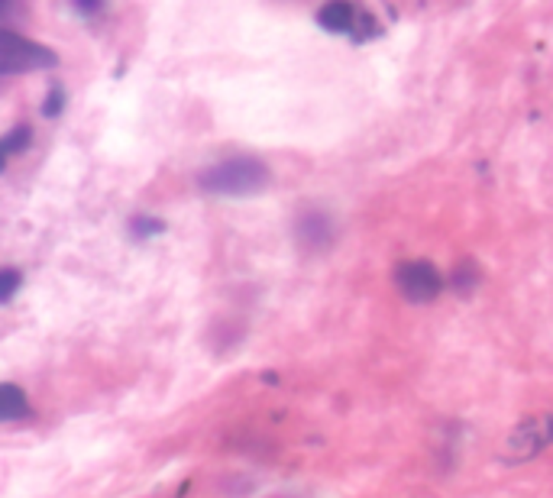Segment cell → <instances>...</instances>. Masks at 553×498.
I'll list each match as a JSON object with an SVG mask.
<instances>
[{"mask_svg":"<svg viewBox=\"0 0 553 498\" xmlns=\"http://www.w3.org/2000/svg\"><path fill=\"white\" fill-rule=\"evenodd\" d=\"M198 184L208 194L243 198V194H256L269 184V169L253 155H233V159L217 162V165L201 172Z\"/></svg>","mask_w":553,"mask_h":498,"instance_id":"1","label":"cell"},{"mask_svg":"<svg viewBox=\"0 0 553 498\" xmlns=\"http://www.w3.org/2000/svg\"><path fill=\"white\" fill-rule=\"evenodd\" d=\"M55 61H59V55L42 42H33L14 30H0V71L52 69Z\"/></svg>","mask_w":553,"mask_h":498,"instance_id":"2","label":"cell"},{"mask_svg":"<svg viewBox=\"0 0 553 498\" xmlns=\"http://www.w3.org/2000/svg\"><path fill=\"white\" fill-rule=\"evenodd\" d=\"M395 285H398V292L405 295L411 305H427V301H434L440 292H444V276L437 272L434 262L411 259L398 266Z\"/></svg>","mask_w":553,"mask_h":498,"instance_id":"3","label":"cell"},{"mask_svg":"<svg viewBox=\"0 0 553 498\" xmlns=\"http://www.w3.org/2000/svg\"><path fill=\"white\" fill-rule=\"evenodd\" d=\"M550 440V421L547 418H530V421H521L518 430L508 440V450L515 453V460H524V456H538L540 450Z\"/></svg>","mask_w":553,"mask_h":498,"instance_id":"4","label":"cell"},{"mask_svg":"<svg viewBox=\"0 0 553 498\" xmlns=\"http://www.w3.org/2000/svg\"><path fill=\"white\" fill-rule=\"evenodd\" d=\"M317 23H321L323 30H331V33L353 30V23H356L353 4H346V0H331V4H323L321 14H317Z\"/></svg>","mask_w":553,"mask_h":498,"instance_id":"5","label":"cell"},{"mask_svg":"<svg viewBox=\"0 0 553 498\" xmlns=\"http://www.w3.org/2000/svg\"><path fill=\"white\" fill-rule=\"evenodd\" d=\"M30 414L26 391L14 382H0V421H20Z\"/></svg>","mask_w":553,"mask_h":498,"instance_id":"6","label":"cell"},{"mask_svg":"<svg viewBox=\"0 0 553 498\" xmlns=\"http://www.w3.org/2000/svg\"><path fill=\"white\" fill-rule=\"evenodd\" d=\"M30 127H14V130L7 133V136H0V172H4V165H7L10 155L23 153L26 146H30Z\"/></svg>","mask_w":553,"mask_h":498,"instance_id":"7","label":"cell"},{"mask_svg":"<svg viewBox=\"0 0 553 498\" xmlns=\"http://www.w3.org/2000/svg\"><path fill=\"white\" fill-rule=\"evenodd\" d=\"M20 282H23V276H20L16 268H0V305L14 298L16 288H20Z\"/></svg>","mask_w":553,"mask_h":498,"instance_id":"8","label":"cell"},{"mask_svg":"<svg viewBox=\"0 0 553 498\" xmlns=\"http://www.w3.org/2000/svg\"><path fill=\"white\" fill-rule=\"evenodd\" d=\"M61 108H65V94H61V88H55V91L49 94V100H46V108H42V114H46V117H55Z\"/></svg>","mask_w":553,"mask_h":498,"instance_id":"9","label":"cell"},{"mask_svg":"<svg viewBox=\"0 0 553 498\" xmlns=\"http://www.w3.org/2000/svg\"><path fill=\"white\" fill-rule=\"evenodd\" d=\"M136 233H162V223L159 221H136V227H133Z\"/></svg>","mask_w":553,"mask_h":498,"instance_id":"10","label":"cell"},{"mask_svg":"<svg viewBox=\"0 0 553 498\" xmlns=\"http://www.w3.org/2000/svg\"><path fill=\"white\" fill-rule=\"evenodd\" d=\"M100 4H104V0H75V7L81 10V14H98Z\"/></svg>","mask_w":553,"mask_h":498,"instance_id":"11","label":"cell"},{"mask_svg":"<svg viewBox=\"0 0 553 498\" xmlns=\"http://www.w3.org/2000/svg\"><path fill=\"white\" fill-rule=\"evenodd\" d=\"M4 4H7V0H0V10H4Z\"/></svg>","mask_w":553,"mask_h":498,"instance_id":"12","label":"cell"}]
</instances>
